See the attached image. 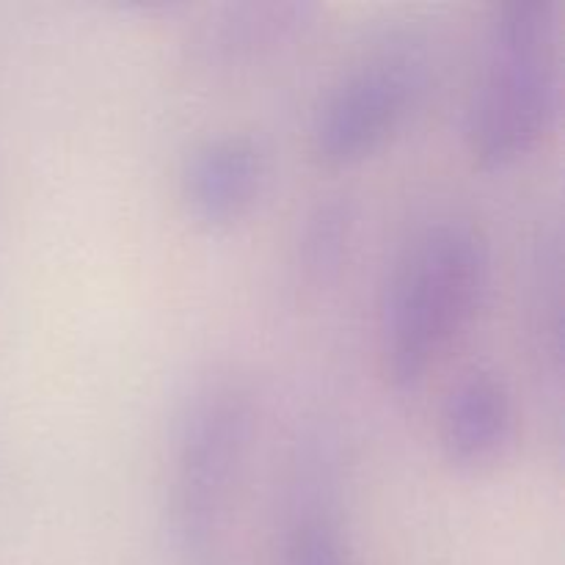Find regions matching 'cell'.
<instances>
[{"label": "cell", "instance_id": "cell-1", "mask_svg": "<svg viewBox=\"0 0 565 565\" xmlns=\"http://www.w3.org/2000/svg\"><path fill=\"white\" fill-rule=\"evenodd\" d=\"M491 246L467 215H434L408 235L381 292L379 359L392 390H417L483 307Z\"/></svg>", "mask_w": 565, "mask_h": 565}, {"label": "cell", "instance_id": "cell-2", "mask_svg": "<svg viewBox=\"0 0 565 565\" xmlns=\"http://www.w3.org/2000/svg\"><path fill=\"white\" fill-rule=\"evenodd\" d=\"M561 108V6L494 3L480 36L463 138L483 171L516 166L539 149Z\"/></svg>", "mask_w": 565, "mask_h": 565}, {"label": "cell", "instance_id": "cell-3", "mask_svg": "<svg viewBox=\"0 0 565 565\" xmlns=\"http://www.w3.org/2000/svg\"><path fill=\"white\" fill-rule=\"evenodd\" d=\"M254 436V397L232 375L204 381L185 401L169 472V527L177 550L204 563L218 546Z\"/></svg>", "mask_w": 565, "mask_h": 565}, {"label": "cell", "instance_id": "cell-4", "mask_svg": "<svg viewBox=\"0 0 565 565\" xmlns=\"http://www.w3.org/2000/svg\"><path fill=\"white\" fill-rule=\"evenodd\" d=\"M430 44L417 28H392L364 44L326 86L309 119V152L323 169H351L386 147L425 99Z\"/></svg>", "mask_w": 565, "mask_h": 565}, {"label": "cell", "instance_id": "cell-5", "mask_svg": "<svg viewBox=\"0 0 565 565\" xmlns=\"http://www.w3.org/2000/svg\"><path fill=\"white\" fill-rule=\"evenodd\" d=\"M268 180V160L257 138L218 132L199 141L180 169V199L207 230H224L252 213Z\"/></svg>", "mask_w": 565, "mask_h": 565}, {"label": "cell", "instance_id": "cell-6", "mask_svg": "<svg viewBox=\"0 0 565 565\" xmlns=\"http://www.w3.org/2000/svg\"><path fill=\"white\" fill-rule=\"evenodd\" d=\"M315 3H230L210 11L191 33V61L213 75L252 70L315 25Z\"/></svg>", "mask_w": 565, "mask_h": 565}, {"label": "cell", "instance_id": "cell-7", "mask_svg": "<svg viewBox=\"0 0 565 565\" xmlns=\"http://www.w3.org/2000/svg\"><path fill=\"white\" fill-rule=\"evenodd\" d=\"M516 430V406L505 379L489 367L463 373L439 412L441 456L461 472H480L505 456Z\"/></svg>", "mask_w": 565, "mask_h": 565}, {"label": "cell", "instance_id": "cell-8", "mask_svg": "<svg viewBox=\"0 0 565 565\" xmlns=\"http://www.w3.org/2000/svg\"><path fill=\"white\" fill-rule=\"evenodd\" d=\"M285 565H351L340 522V472L323 436L303 441L287 497Z\"/></svg>", "mask_w": 565, "mask_h": 565}, {"label": "cell", "instance_id": "cell-9", "mask_svg": "<svg viewBox=\"0 0 565 565\" xmlns=\"http://www.w3.org/2000/svg\"><path fill=\"white\" fill-rule=\"evenodd\" d=\"M530 334L541 370L561 384L563 379V246L561 230L544 232L530 276Z\"/></svg>", "mask_w": 565, "mask_h": 565}, {"label": "cell", "instance_id": "cell-10", "mask_svg": "<svg viewBox=\"0 0 565 565\" xmlns=\"http://www.w3.org/2000/svg\"><path fill=\"white\" fill-rule=\"evenodd\" d=\"M353 204L348 196H326L303 215L298 235V270L312 287L337 279L353 237Z\"/></svg>", "mask_w": 565, "mask_h": 565}]
</instances>
